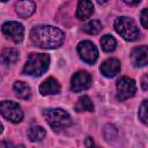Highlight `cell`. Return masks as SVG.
I'll return each mask as SVG.
<instances>
[{
  "instance_id": "30bf717a",
  "label": "cell",
  "mask_w": 148,
  "mask_h": 148,
  "mask_svg": "<svg viewBox=\"0 0 148 148\" xmlns=\"http://www.w3.org/2000/svg\"><path fill=\"white\" fill-rule=\"evenodd\" d=\"M131 60L133 66L135 67H143L148 62V49L146 45L138 46L133 49L131 53Z\"/></svg>"
},
{
  "instance_id": "9a60e30c",
  "label": "cell",
  "mask_w": 148,
  "mask_h": 148,
  "mask_svg": "<svg viewBox=\"0 0 148 148\" xmlns=\"http://www.w3.org/2000/svg\"><path fill=\"white\" fill-rule=\"evenodd\" d=\"M18 60V51L16 49H5L0 54V62L2 65H13Z\"/></svg>"
},
{
  "instance_id": "d4e9b609",
  "label": "cell",
  "mask_w": 148,
  "mask_h": 148,
  "mask_svg": "<svg viewBox=\"0 0 148 148\" xmlns=\"http://www.w3.org/2000/svg\"><path fill=\"white\" fill-rule=\"evenodd\" d=\"M124 2H126L130 6H136L141 2V0H124Z\"/></svg>"
},
{
  "instance_id": "ba28073f",
  "label": "cell",
  "mask_w": 148,
  "mask_h": 148,
  "mask_svg": "<svg viewBox=\"0 0 148 148\" xmlns=\"http://www.w3.org/2000/svg\"><path fill=\"white\" fill-rule=\"evenodd\" d=\"M92 83L91 75L86 71H80L72 76L71 80V90L73 92H81L87 90Z\"/></svg>"
},
{
  "instance_id": "603a6c76",
  "label": "cell",
  "mask_w": 148,
  "mask_h": 148,
  "mask_svg": "<svg viewBox=\"0 0 148 148\" xmlns=\"http://www.w3.org/2000/svg\"><path fill=\"white\" fill-rule=\"evenodd\" d=\"M141 23L145 29L148 28V18H147V8H143L141 12Z\"/></svg>"
},
{
  "instance_id": "ac0fdd59",
  "label": "cell",
  "mask_w": 148,
  "mask_h": 148,
  "mask_svg": "<svg viewBox=\"0 0 148 148\" xmlns=\"http://www.w3.org/2000/svg\"><path fill=\"white\" fill-rule=\"evenodd\" d=\"M46 135V132L45 130L42 127V126H38V125H35V126H31L28 131V136L30 139V141H42Z\"/></svg>"
},
{
  "instance_id": "f546056e",
  "label": "cell",
  "mask_w": 148,
  "mask_h": 148,
  "mask_svg": "<svg viewBox=\"0 0 148 148\" xmlns=\"http://www.w3.org/2000/svg\"><path fill=\"white\" fill-rule=\"evenodd\" d=\"M0 1H2V2H5V1H7V0H0Z\"/></svg>"
},
{
  "instance_id": "7c38bea8",
  "label": "cell",
  "mask_w": 148,
  "mask_h": 148,
  "mask_svg": "<svg viewBox=\"0 0 148 148\" xmlns=\"http://www.w3.org/2000/svg\"><path fill=\"white\" fill-rule=\"evenodd\" d=\"M35 2L32 0H18L15 3V10L20 17L27 18L35 13Z\"/></svg>"
},
{
  "instance_id": "44dd1931",
  "label": "cell",
  "mask_w": 148,
  "mask_h": 148,
  "mask_svg": "<svg viewBox=\"0 0 148 148\" xmlns=\"http://www.w3.org/2000/svg\"><path fill=\"white\" fill-rule=\"evenodd\" d=\"M147 103H148L147 99H145L142 102V104L140 105V109H139V117H140V119L142 120L143 124H147V120H148V116H147V113H148Z\"/></svg>"
},
{
  "instance_id": "52a82bcc",
  "label": "cell",
  "mask_w": 148,
  "mask_h": 148,
  "mask_svg": "<svg viewBox=\"0 0 148 148\" xmlns=\"http://www.w3.org/2000/svg\"><path fill=\"white\" fill-rule=\"evenodd\" d=\"M77 53L80 56V58L87 62V64H95L97 58H98V51L97 47L95 46L94 43L89 42V40H83L80 42L77 45Z\"/></svg>"
},
{
  "instance_id": "f1b7e54d",
  "label": "cell",
  "mask_w": 148,
  "mask_h": 148,
  "mask_svg": "<svg viewBox=\"0 0 148 148\" xmlns=\"http://www.w3.org/2000/svg\"><path fill=\"white\" fill-rule=\"evenodd\" d=\"M2 130H3V127H2V124L0 123V133H2Z\"/></svg>"
},
{
  "instance_id": "9c48e42d",
  "label": "cell",
  "mask_w": 148,
  "mask_h": 148,
  "mask_svg": "<svg viewBox=\"0 0 148 148\" xmlns=\"http://www.w3.org/2000/svg\"><path fill=\"white\" fill-rule=\"evenodd\" d=\"M2 34L15 43H20L24 36V28L16 21H8L2 24Z\"/></svg>"
},
{
  "instance_id": "83f0119b",
  "label": "cell",
  "mask_w": 148,
  "mask_h": 148,
  "mask_svg": "<svg viewBox=\"0 0 148 148\" xmlns=\"http://www.w3.org/2000/svg\"><path fill=\"white\" fill-rule=\"evenodd\" d=\"M97 2H98L99 5H103V3H105V2H108V0H97Z\"/></svg>"
},
{
  "instance_id": "7a4b0ae2",
  "label": "cell",
  "mask_w": 148,
  "mask_h": 148,
  "mask_svg": "<svg viewBox=\"0 0 148 148\" xmlns=\"http://www.w3.org/2000/svg\"><path fill=\"white\" fill-rule=\"evenodd\" d=\"M50 65V57L44 53H32L23 67V73L31 76H40L44 74Z\"/></svg>"
},
{
  "instance_id": "8fae6325",
  "label": "cell",
  "mask_w": 148,
  "mask_h": 148,
  "mask_svg": "<svg viewBox=\"0 0 148 148\" xmlns=\"http://www.w3.org/2000/svg\"><path fill=\"white\" fill-rule=\"evenodd\" d=\"M101 72L106 77H113L120 72V62L116 58H109L101 65Z\"/></svg>"
},
{
  "instance_id": "8992f818",
  "label": "cell",
  "mask_w": 148,
  "mask_h": 148,
  "mask_svg": "<svg viewBox=\"0 0 148 148\" xmlns=\"http://www.w3.org/2000/svg\"><path fill=\"white\" fill-rule=\"evenodd\" d=\"M117 95L118 99L125 101L132 96H134L136 91V84L133 79H130L127 76H123L117 81Z\"/></svg>"
},
{
  "instance_id": "e0dca14e",
  "label": "cell",
  "mask_w": 148,
  "mask_h": 148,
  "mask_svg": "<svg viewBox=\"0 0 148 148\" xmlns=\"http://www.w3.org/2000/svg\"><path fill=\"white\" fill-rule=\"evenodd\" d=\"M75 111L77 112H83V111H94V104L91 99L88 96H82L77 99L75 104Z\"/></svg>"
},
{
  "instance_id": "6da1fadb",
  "label": "cell",
  "mask_w": 148,
  "mask_h": 148,
  "mask_svg": "<svg viewBox=\"0 0 148 148\" xmlns=\"http://www.w3.org/2000/svg\"><path fill=\"white\" fill-rule=\"evenodd\" d=\"M31 42L42 49H57L65 39L64 32L52 25H37L30 31Z\"/></svg>"
},
{
  "instance_id": "2e32d148",
  "label": "cell",
  "mask_w": 148,
  "mask_h": 148,
  "mask_svg": "<svg viewBox=\"0 0 148 148\" xmlns=\"http://www.w3.org/2000/svg\"><path fill=\"white\" fill-rule=\"evenodd\" d=\"M14 91H15V95L21 98V99H29L30 96H31V89L30 87L25 83V82H22V81H16L14 83Z\"/></svg>"
},
{
  "instance_id": "3957f363",
  "label": "cell",
  "mask_w": 148,
  "mask_h": 148,
  "mask_svg": "<svg viewBox=\"0 0 148 148\" xmlns=\"http://www.w3.org/2000/svg\"><path fill=\"white\" fill-rule=\"evenodd\" d=\"M43 117L54 131L64 130L72 124L69 113L62 109H45L43 110Z\"/></svg>"
},
{
  "instance_id": "277c9868",
  "label": "cell",
  "mask_w": 148,
  "mask_h": 148,
  "mask_svg": "<svg viewBox=\"0 0 148 148\" xmlns=\"http://www.w3.org/2000/svg\"><path fill=\"white\" fill-rule=\"evenodd\" d=\"M113 27L116 29V31L126 40L133 42L136 40L140 36V30L136 25V23L126 16H120L118 18H116Z\"/></svg>"
},
{
  "instance_id": "cb8c5ba5",
  "label": "cell",
  "mask_w": 148,
  "mask_h": 148,
  "mask_svg": "<svg viewBox=\"0 0 148 148\" xmlns=\"http://www.w3.org/2000/svg\"><path fill=\"white\" fill-rule=\"evenodd\" d=\"M147 74H145L143 76H142V81H141V86H142V89L145 90V91H147L148 90V83H147Z\"/></svg>"
},
{
  "instance_id": "484cf974",
  "label": "cell",
  "mask_w": 148,
  "mask_h": 148,
  "mask_svg": "<svg viewBox=\"0 0 148 148\" xmlns=\"http://www.w3.org/2000/svg\"><path fill=\"white\" fill-rule=\"evenodd\" d=\"M94 142L90 141V138H87V142H86V146H92Z\"/></svg>"
},
{
  "instance_id": "ffe728a7",
  "label": "cell",
  "mask_w": 148,
  "mask_h": 148,
  "mask_svg": "<svg viewBox=\"0 0 148 148\" xmlns=\"http://www.w3.org/2000/svg\"><path fill=\"white\" fill-rule=\"evenodd\" d=\"M101 45H102V49L105 52H112L116 49L117 42L111 35H104L101 38Z\"/></svg>"
},
{
  "instance_id": "7402d4cb",
  "label": "cell",
  "mask_w": 148,
  "mask_h": 148,
  "mask_svg": "<svg viewBox=\"0 0 148 148\" xmlns=\"http://www.w3.org/2000/svg\"><path fill=\"white\" fill-rule=\"evenodd\" d=\"M106 133H110V135H108L106 140H110V139H114L116 136H114V135H112V133L117 134V130H116V128H114L112 125H108V126H105V128H104V134H106Z\"/></svg>"
},
{
  "instance_id": "5bb4252c",
  "label": "cell",
  "mask_w": 148,
  "mask_h": 148,
  "mask_svg": "<svg viewBox=\"0 0 148 148\" xmlns=\"http://www.w3.org/2000/svg\"><path fill=\"white\" fill-rule=\"evenodd\" d=\"M59 91H60V84L53 77L46 79L39 87V92L42 95H54V94H59Z\"/></svg>"
},
{
  "instance_id": "5b68a950",
  "label": "cell",
  "mask_w": 148,
  "mask_h": 148,
  "mask_svg": "<svg viewBox=\"0 0 148 148\" xmlns=\"http://www.w3.org/2000/svg\"><path fill=\"white\" fill-rule=\"evenodd\" d=\"M0 113L12 123H20L23 118V112L21 106L13 101L0 102Z\"/></svg>"
},
{
  "instance_id": "4fadbf2b",
  "label": "cell",
  "mask_w": 148,
  "mask_h": 148,
  "mask_svg": "<svg viewBox=\"0 0 148 148\" xmlns=\"http://www.w3.org/2000/svg\"><path fill=\"white\" fill-rule=\"evenodd\" d=\"M94 13V5L90 0H80L76 8V17L79 20H87Z\"/></svg>"
},
{
  "instance_id": "d6986e66",
  "label": "cell",
  "mask_w": 148,
  "mask_h": 148,
  "mask_svg": "<svg viewBox=\"0 0 148 148\" xmlns=\"http://www.w3.org/2000/svg\"><path fill=\"white\" fill-rule=\"evenodd\" d=\"M102 29H103V25L97 20H91L83 25V31H86L89 35H97Z\"/></svg>"
},
{
  "instance_id": "4316f807",
  "label": "cell",
  "mask_w": 148,
  "mask_h": 148,
  "mask_svg": "<svg viewBox=\"0 0 148 148\" xmlns=\"http://www.w3.org/2000/svg\"><path fill=\"white\" fill-rule=\"evenodd\" d=\"M2 146H14V145L10 143V142H1L0 143V147H2Z\"/></svg>"
}]
</instances>
